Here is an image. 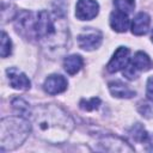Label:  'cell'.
Wrapping results in <instances>:
<instances>
[{"mask_svg":"<svg viewBox=\"0 0 153 153\" xmlns=\"http://www.w3.org/2000/svg\"><path fill=\"white\" fill-rule=\"evenodd\" d=\"M32 118L37 134L48 141L59 142L65 140L73 128L71 117L55 105L36 108Z\"/></svg>","mask_w":153,"mask_h":153,"instance_id":"obj_1","label":"cell"},{"mask_svg":"<svg viewBox=\"0 0 153 153\" xmlns=\"http://www.w3.org/2000/svg\"><path fill=\"white\" fill-rule=\"evenodd\" d=\"M29 133L30 124L23 116L4 118L0 124L1 151L17 148L25 141Z\"/></svg>","mask_w":153,"mask_h":153,"instance_id":"obj_2","label":"cell"},{"mask_svg":"<svg viewBox=\"0 0 153 153\" xmlns=\"http://www.w3.org/2000/svg\"><path fill=\"white\" fill-rule=\"evenodd\" d=\"M152 66H153V62L149 59V56L147 54H145L143 51H137L134 55L133 60L129 61L128 65L126 66V68L123 69V75L127 79L133 80L137 76L139 72L148 71Z\"/></svg>","mask_w":153,"mask_h":153,"instance_id":"obj_3","label":"cell"},{"mask_svg":"<svg viewBox=\"0 0 153 153\" xmlns=\"http://www.w3.org/2000/svg\"><path fill=\"white\" fill-rule=\"evenodd\" d=\"M103 36L100 31L88 27L78 36V44L84 50H93L100 45Z\"/></svg>","mask_w":153,"mask_h":153,"instance_id":"obj_4","label":"cell"},{"mask_svg":"<svg viewBox=\"0 0 153 153\" xmlns=\"http://www.w3.org/2000/svg\"><path fill=\"white\" fill-rule=\"evenodd\" d=\"M99 11V5L96 0H79L76 2L75 16L80 20L93 19Z\"/></svg>","mask_w":153,"mask_h":153,"instance_id":"obj_5","label":"cell"},{"mask_svg":"<svg viewBox=\"0 0 153 153\" xmlns=\"http://www.w3.org/2000/svg\"><path fill=\"white\" fill-rule=\"evenodd\" d=\"M129 53H130L129 49L126 47L117 48L110 62L108 63V71L110 73H115L121 69H124L129 62Z\"/></svg>","mask_w":153,"mask_h":153,"instance_id":"obj_6","label":"cell"},{"mask_svg":"<svg viewBox=\"0 0 153 153\" xmlns=\"http://www.w3.org/2000/svg\"><path fill=\"white\" fill-rule=\"evenodd\" d=\"M6 73L8 75L10 85L13 88H17V90H27V88H30L31 82H30L29 78L22 71H19L18 68L11 67L6 71Z\"/></svg>","mask_w":153,"mask_h":153,"instance_id":"obj_7","label":"cell"},{"mask_svg":"<svg viewBox=\"0 0 153 153\" xmlns=\"http://www.w3.org/2000/svg\"><path fill=\"white\" fill-rule=\"evenodd\" d=\"M44 91L49 94H57L67 88V80L60 74L49 75L44 81Z\"/></svg>","mask_w":153,"mask_h":153,"instance_id":"obj_8","label":"cell"},{"mask_svg":"<svg viewBox=\"0 0 153 153\" xmlns=\"http://www.w3.org/2000/svg\"><path fill=\"white\" fill-rule=\"evenodd\" d=\"M149 23H151V18L147 13H145V12L137 13L134 17V20L131 23V32L136 36L145 35L148 31Z\"/></svg>","mask_w":153,"mask_h":153,"instance_id":"obj_9","label":"cell"},{"mask_svg":"<svg viewBox=\"0 0 153 153\" xmlns=\"http://www.w3.org/2000/svg\"><path fill=\"white\" fill-rule=\"evenodd\" d=\"M110 25L111 27L117 32H124L127 31L129 26V18L127 13H123L121 11H115L110 16Z\"/></svg>","mask_w":153,"mask_h":153,"instance_id":"obj_10","label":"cell"},{"mask_svg":"<svg viewBox=\"0 0 153 153\" xmlns=\"http://www.w3.org/2000/svg\"><path fill=\"white\" fill-rule=\"evenodd\" d=\"M109 90L111 92V94L114 97L117 98H131L135 96V92L126 84H123L122 81H112L109 84Z\"/></svg>","mask_w":153,"mask_h":153,"instance_id":"obj_11","label":"cell"},{"mask_svg":"<svg viewBox=\"0 0 153 153\" xmlns=\"http://www.w3.org/2000/svg\"><path fill=\"white\" fill-rule=\"evenodd\" d=\"M82 59L80 55H71V56H67L63 61V67H65V71L73 75V74H76L81 67H82Z\"/></svg>","mask_w":153,"mask_h":153,"instance_id":"obj_12","label":"cell"},{"mask_svg":"<svg viewBox=\"0 0 153 153\" xmlns=\"http://www.w3.org/2000/svg\"><path fill=\"white\" fill-rule=\"evenodd\" d=\"M129 135L131 136L133 140H135V141H137V142H145V141H147V139H148V134L145 131V129H143L140 124L133 127L131 130L129 131Z\"/></svg>","mask_w":153,"mask_h":153,"instance_id":"obj_13","label":"cell"},{"mask_svg":"<svg viewBox=\"0 0 153 153\" xmlns=\"http://www.w3.org/2000/svg\"><path fill=\"white\" fill-rule=\"evenodd\" d=\"M114 5L116 6L117 11H121L128 14L133 12L135 7V1L134 0H114Z\"/></svg>","mask_w":153,"mask_h":153,"instance_id":"obj_14","label":"cell"},{"mask_svg":"<svg viewBox=\"0 0 153 153\" xmlns=\"http://www.w3.org/2000/svg\"><path fill=\"white\" fill-rule=\"evenodd\" d=\"M12 105L14 108V110L17 111L18 116H27V114H30V108L27 105L26 102H24L23 99H19V98H16L13 102H12Z\"/></svg>","mask_w":153,"mask_h":153,"instance_id":"obj_15","label":"cell"},{"mask_svg":"<svg viewBox=\"0 0 153 153\" xmlns=\"http://www.w3.org/2000/svg\"><path fill=\"white\" fill-rule=\"evenodd\" d=\"M12 51V43L6 32L1 33V57H7Z\"/></svg>","mask_w":153,"mask_h":153,"instance_id":"obj_16","label":"cell"},{"mask_svg":"<svg viewBox=\"0 0 153 153\" xmlns=\"http://www.w3.org/2000/svg\"><path fill=\"white\" fill-rule=\"evenodd\" d=\"M99 104H100L99 98H92L91 100H85V99H82V100L80 102V108H81L82 110L91 111V110L97 109V108L99 106Z\"/></svg>","mask_w":153,"mask_h":153,"instance_id":"obj_17","label":"cell"},{"mask_svg":"<svg viewBox=\"0 0 153 153\" xmlns=\"http://www.w3.org/2000/svg\"><path fill=\"white\" fill-rule=\"evenodd\" d=\"M139 111L142 114V116L151 117V116H153V104L148 103V102H143L139 106Z\"/></svg>","mask_w":153,"mask_h":153,"instance_id":"obj_18","label":"cell"},{"mask_svg":"<svg viewBox=\"0 0 153 153\" xmlns=\"http://www.w3.org/2000/svg\"><path fill=\"white\" fill-rule=\"evenodd\" d=\"M146 93H147V97L153 100V75L148 78L147 80V90H146Z\"/></svg>","mask_w":153,"mask_h":153,"instance_id":"obj_19","label":"cell"},{"mask_svg":"<svg viewBox=\"0 0 153 153\" xmlns=\"http://www.w3.org/2000/svg\"><path fill=\"white\" fill-rule=\"evenodd\" d=\"M152 41H153V31H152Z\"/></svg>","mask_w":153,"mask_h":153,"instance_id":"obj_20","label":"cell"}]
</instances>
